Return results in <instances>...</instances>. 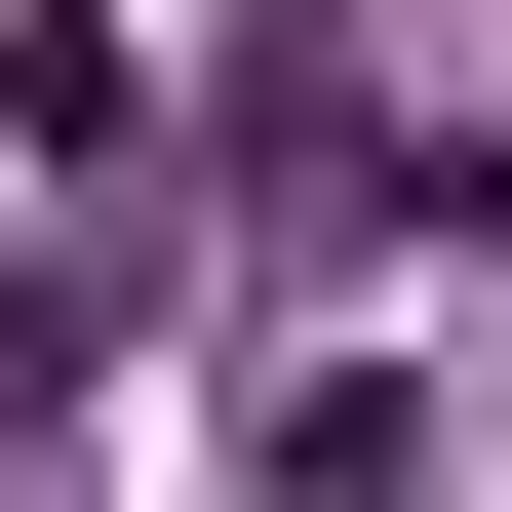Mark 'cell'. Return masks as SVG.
Here are the masks:
<instances>
[{
    "label": "cell",
    "mask_w": 512,
    "mask_h": 512,
    "mask_svg": "<svg viewBox=\"0 0 512 512\" xmlns=\"http://www.w3.org/2000/svg\"><path fill=\"white\" fill-rule=\"evenodd\" d=\"M0 158H79V197H158V40H119V0H40V40H0Z\"/></svg>",
    "instance_id": "cell-1"
}]
</instances>
